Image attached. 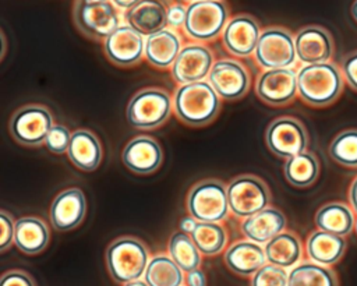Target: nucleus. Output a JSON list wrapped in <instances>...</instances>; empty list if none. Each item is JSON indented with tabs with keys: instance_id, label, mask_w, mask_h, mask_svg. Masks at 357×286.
I'll list each match as a JSON object with an SVG mask.
<instances>
[{
	"instance_id": "f257e3e1",
	"label": "nucleus",
	"mask_w": 357,
	"mask_h": 286,
	"mask_svg": "<svg viewBox=\"0 0 357 286\" xmlns=\"http://www.w3.org/2000/svg\"><path fill=\"white\" fill-rule=\"evenodd\" d=\"M344 88L342 70L333 61L307 64L297 70V91L303 102L325 107L339 99Z\"/></svg>"
},
{
	"instance_id": "f03ea898",
	"label": "nucleus",
	"mask_w": 357,
	"mask_h": 286,
	"mask_svg": "<svg viewBox=\"0 0 357 286\" xmlns=\"http://www.w3.org/2000/svg\"><path fill=\"white\" fill-rule=\"evenodd\" d=\"M173 110L184 124L204 127L218 116L220 98L208 81L180 85L174 91Z\"/></svg>"
},
{
	"instance_id": "7ed1b4c3",
	"label": "nucleus",
	"mask_w": 357,
	"mask_h": 286,
	"mask_svg": "<svg viewBox=\"0 0 357 286\" xmlns=\"http://www.w3.org/2000/svg\"><path fill=\"white\" fill-rule=\"evenodd\" d=\"M106 266L112 279L126 285L145 275L149 255L145 244L137 237H117L106 248Z\"/></svg>"
},
{
	"instance_id": "20e7f679",
	"label": "nucleus",
	"mask_w": 357,
	"mask_h": 286,
	"mask_svg": "<svg viewBox=\"0 0 357 286\" xmlns=\"http://www.w3.org/2000/svg\"><path fill=\"white\" fill-rule=\"evenodd\" d=\"M173 109V99L160 88H145L134 93L126 110L130 126L139 130L158 128L167 121Z\"/></svg>"
},
{
	"instance_id": "39448f33",
	"label": "nucleus",
	"mask_w": 357,
	"mask_h": 286,
	"mask_svg": "<svg viewBox=\"0 0 357 286\" xmlns=\"http://www.w3.org/2000/svg\"><path fill=\"white\" fill-rule=\"evenodd\" d=\"M187 211L198 222L219 223L230 211L227 187L215 179L195 183L187 195Z\"/></svg>"
},
{
	"instance_id": "423d86ee",
	"label": "nucleus",
	"mask_w": 357,
	"mask_h": 286,
	"mask_svg": "<svg viewBox=\"0 0 357 286\" xmlns=\"http://www.w3.org/2000/svg\"><path fill=\"white\" fill-rule=\"evenodd\" d=\"M73 18L77 29L95 40H105L121 25L116 6L103 0L75 1Z\"/></svg>"
},
{
	"instance_id": "0eeeda50",
	"label": "nucleus",
	"mask_w": 357,
	"mask_h": 286,
	"mask_svg": "<svg viewBox=\"0 0 357 286\" xmlns=\"http://www.w3.org/2000/svg\"><path fill=\"white\" fill-rule=\"evenodd\" d=\"M229 22L225 3L212 0L192 1L187 6L184 32L195 40L208 42L220 36Z\"/></svg>"
},
{
	"instance_id": "6e6552de",
	"label": "nucleus",
	"mask_w": 357,
	"mask_h": 286,
	"mask_svg": "<svg viewBox=\"0 0 357 286\" xmlns=\"http://www.w3.org/2000/svg\"><path fill=\"white\" fill-rule=\"evenodd\" d=\"M254 56L264 70L293 68L297 60L294 36L283 27H268L261 32Z\"/></svg>"
},
{
	"instance_id": "1a4fd4ad",
	"label": "nucleus",
	"mask_w": 357,
	"mask_h": 286,
	"mask_svg": "<svg viewBox=\"0 0 357 286\" xmlns=\"http://www.w3.org/2000/svg\"><path fill=\"white\" fill-rule=\"evenodd\" d=\"M227 200L230 212L245 219L269 206L271 193L261 179L244 174L227 184Z\"/></svg>"
},
{
	"instance_id": "9d476101",
	"label": "nucleus",
	"mask_w": 357,
	"mask_h": 286,
	"mask_svg": "<svg viewBox=\"0 0 357 286\" xmlns=\"http://www.w3.org/2000/svg\"><path fill=\"white\" fill-rule=\"evenodd\" d=\"M53 116L50 110L38 103L20 107L10 119L8 128L13 138L26 146H39L53 127Z\"/></svg>"
},
{
	"instance_id": "9b49d317",
	"label": "nucleus",
	"mask_w": 357,
	"mask_h": 286,
	"mask_svg": "<svg viewBox=\"0 0 357 286\" xmlns=\"http://www.w3.org/2000/svg\"><path fill=\"white\" fill-rule=\"evenodd\" d=\"M265 142L273 155L282 159H290L307 151L308 133L298 119L282 116L268 126Z\"/></svg>"
},
{
	"instance_id": "f8f14e48",
	"label": "nucleus",
	"mask_w": 357,
	"mask_h": 286,
	"mask_svg": "<svg viewBox=\"0 0 357 286\" xmlns=\"http://www.w3.org/2000/svg\"><path fill=\"white\" fill-rule=\"evenodd\" d=\"M208 82L219 98L225 100L240 99L250 89V75L247 68L238 60L230 57L215 60L208 75Z\"/></svg>"
},
{
	"instance_id": "ddd939ff",
	"label": "nucleus",
	"mask_w": 357,
	"mask_h": 286,
	"mask_svg": "<svg viewBox=\"0 0 357 286\" xmlns=\"http://www.w3.org/2000/svg\"><path fill=\"white\" fill-rule=\"evenodd\" d=\"M255 93L271 106L289 105L298 95L297 71L294 68L264 70L257 78Z\"/></svg>"
},
{
	"instance_id": "4468645a",
	"label": "nucleus",
	"mask_w": 357,
	"mask_h": 286,
	"mask_svg": "<svg viewBox=\"0 0 357 286\" xmlns=\"http://www.w3.org/2000/svg\"><path fill=\"white\" fill-rule=\"evenodd\" d=\"M215 60L212 50L202 43H188L181 47L172 66V77L180 85L205 81Z\"/></svg>"
},
{
	"instance_id": "2eb2a0df",
	"label": "nucleus",
	"mask_w": 357,
	"mask_h": 286,
	"mask_svg": "<svg viewBox=\"0 0 357 286\" xmlns=\"http://www.w3.org/2000/svg\"><path fill=\"white\" fill-rule=\"evenodd\" d=\"M103 50L113 64L130 67L145 56V38L130 25L123 24L103 40Z\"/></svg>"
},
{
	"instance_id": "dca6fc26",
	"label": "nucleus",
	"mask_w": 357,
	"mask_h": 286,
	"mask_svg": "<svg viewBox=\"0 0 357 286\" xmlns=\"http://www.w3.org/2000/svg\"><path fill=\"white\" fill-rule=\"evenodd\" d=\"M297 59L307 64L331 61L335 50L332 35L319 25L303 27L294 36Z\"/></svg>"
},
{
	"instance_id": "f3484780",
	"label": "nucleus",
	"mask_w": 357,
	"mask_h": 286,
	"mask_svg": "<svg viewBox=\"0 0 357 286\" xmlns=\"http://www.w3.org/2000/svg\"><path fill=\"white\" fill-rule=\"evenodd\" d=\"M259 36L258 22L251 15L237 14L229 20L222 33V43L230 54L247 57L255 52Z\"/></svg>"
},
{
	"instance_id": "a211bd4d",
	"label": "nucleus",
	"mask_w": 357,
	"mask_h": 286,
	"mask_svg": "<svg viewBox=\"0 0 357 286\" xmlns=\"http://www.w3.org/2000/svg\"><path fill=\"white\" fill-rule=\"evenodd\" d=\"M86 213V200L84 193L71 187L59 193L49 211L52 226L59 232H67L75 229Z\"/></svg>"
},
{
	"instance_id": "6ab92c4d",
	"label": "nucleus",
	"mask_w": 357,
	"mask_h": 286,
	"mask_svg": "<svg viewBox=\"0 0 357 286\" xmlns=\"http://www.w3.org/2000/svg\"><path fill=\"white\" fill-rule=\"evenodd\" d=\"M163 152L156 140L148 135L131 138L121 152L123 165L137 174H151L162 163Z\"/></svg>"
},
{
	"instance_id": "aec40b11",
	"label": "nucleus",
	"mask_w": 357,
	"mask_h": 286,
	"mask_svg": "<svg viewBox=\"0 0 357 286\" xmlns=\"http://www.w3.org/2000/svg\"><path fill=\"white\" fill-rule=\"evenodd\" d=\"M286 216L273 206H268L261 212L241 220L240 230L243 236L257 244H266L279 233L284 232Z\"/></svg>"
},
{
	"instance_id": "412c9836",
	"label": "nucleus",
	"mask_w": 357,
	"mask_h": 286,
	"mask_svg": "<svg viewBox=\"0 0 357 286\" xmlns=\"http://www.w3.org/2000/svg\"><path fill=\"white\" fill-rule=\"evenodd\" d=\"M223 259L226 266L240 276H252L268 264L264 247L250 240H240L231 244L225 251Z\"/></svg>"
},
{
	"instance_id": "4be33fe9",
	"label": "nucleus",
	"mask_w": 357,
	"mask_h": 286,
	"mask_svg": "<svg viewBox=\"0 0 357 286\" xmlns=\"http://www.w3.org/2000/svg\"><path fill=\"white\" fill-rule=\"evenodd\" d=\"M346 246L344 237L317 229L307 237L305 253L310 261L324 266H332L342 259Z\"/></svg>"
},
{
	"instance_id": "5701e85b",
	"label": "nucleus",
	"mask_w": 357,
	"mask_h": 286,
	"mask_svg": "<svg viewBox=\"0 0 357 286\" xmlns=\"http://www.w3.org/2000/svg\"><path fill=\"white\" fill-rule=\"evenodd\" d=\"M127 25L142 36H151L167 27V8L160 1H138L126 13Z\"/></svg>"
},
{
	"instance_id": "b1692460",
	"label": "nucleus",
	"mask_w": 357,
	"mask_h": 286,
	"mask_svg": "<svg viewBox=\"0 0 357 286\" xmlns=\"http://www.w3.org/2000/svg\"><path fill=\"white\" fill-rule=\"evenodd\" d=\"M71 163L84 172H93L102 160V145L98 137L88 130H77L71 134L67 149Z\"/></svg>"
},
{
	"instance_id": "393cba45",
	"label": "nucleus",
	"mask_w": 357,
	"mask_h": 286,
	"mask_svg": "<svg viewBox=\"0 0 357 286\" xmlns=\"http://www.w3.org/2000/svg\"><path fill=\"white\" fill-rule=\"evenodd\" d=\"M181 50L180 36L166 28L145 39V59L156 68L172 67Z\"/></svg>"
},
{
	"instance_id": "a878e982",
	"label": "nucleus",
	"mask_w": 357,
	"mask_h": 286,
	"mask_svg": "<svg viewBox=\"0 0 357 286\" xmlns=\"http://www.w3.org/2000/svg\"><path fill=\"white\" fill-rule=\"evenodd\" d=\"M264 250L268 264L283 269H291L303 259L301 240L293 232L279 233L264 246Z\"/></svg>"
},
{
	"instance_id": "bb28decb",
	"label": "nucleus",
	"mask_w": 357,
	"mask_h": 286,
	"mask_svg": "<svg viewBox=\"0 0 357 286\" xmlns=\"http://www.w3.org/2000/svg\"><path fill=\"white\" fill-rule=\"evenodd\" d=\"M315 226L319 230L347 237L354 230L356 216L350 205L344 202H328L324 204L315 213Z\"/></svg>"
},
{
	"instance_id": "cd10ccee",
	"label": "nucleus",
	"mask_w": 357,
	"mask_h": 286,
	"mask_svg": "<svg viewBox=\"0 0 357 286\" xmlns=\"http://www.w3.org/2000/svg\"><path fill=\"white\" fill-rule=\"evenodd\" d=\"M49 229L38 216H22L15 220L14 244L28 255L39 254L47 247Z\"/></svg>"
},
{
	"instance_id": "c85d7f7f",
	"label": "nucleus",
	"mask_w": 357,
	"mask_h": 286,
	"mask_svg": "<svg viewBox=\"0 0 357 286\" xmlns=\"http://www.w3.org/2000/svg\"><path fill=\"white\" fill-rule=\"evenodd\" d=\"M287 286H339V279L331 266L308 259L289 271Z\"/></svg>"
},
{
	"instance_id": "c756f323",
	"label": "nucleus",
	"mask_w": 357,
	"mask_h": 286,
	"mask_svg": "<svg viewBox=\"0 0 357 286\" xmlns=\"http://www.w3.org/2000/svg\"><path fill=\"white\" fill-rule=\"evenodd\" d=\"M286 180L298 188L312 186L319 176V162L312 152H303L286 159L283 166Z\"/></svg>"
},
{
	"instance_id": "7c9ffc66",
	"label": "nucleus",
	"mask_w": 357,
	"mask_h": 286,
	"mask_svg": "<svg viewBox=\"0 0 357 286\" xmlns=\"http://www.w3.org/2000/svg\"><path fill=\"white\" fill-rule=\"evenodd\" d=\"M185 276L180 266L165 254L149 259L144 280L148 286H183Z\"/></svg>"
},
{
	"instance_id": "2f4dec72",
	"label": "nucleus",
	"mask_w": 357,
	"mask_h": 286,
	"mask_svg": "<svg viewBox=\"0 0 357 286\" xmlns=\"http://www.w3.org/2000/svg\"><path fill=\"white\" fill-rule=\"evenodd\" d=\"M169 257L180 266L185 273L198 269L201 266V253L194 244L190 234L184 232H174L167 244Z\"/></svg>"
},
{
	"instance_id": "473e14b6",
	"label": "nucleus",
	"mask_w": 357,
	"mask_h": 286,
	"mask_svg": "<svg viewBox=\"0 0 357 286\" xmlns=\"http://www.w3.org/2000/svg\"><path fill=\"white\" fill-rule=\"evenodd\" d=\"M190 236L202 255L219 254L227 241L226 230L220 223L198 222Z\"/></svg>"
},
{
	"instance_id": "72a5a7b5",
	"label": "nucleus",
	"mask_w": 357,
	"mask_h": 286,
	"mask_svg": "<svg viewBox=\"0 0 357 286\" xmlns=\"http://www.w3.org/2000/svg\"><path fill=\"white\" fill-rule=\"evenodd\" d=\"M328 152L340 166L357 169V128L340 131L332 140Z\"/></svg>"
},
{
	"instance_id": "f704fd0d",
	"label": "nucleus",
	"mask_w": 357,
	"mask_h": 286,
	"mask_svg": "<svg viewBox=\"0 0 357 286\" xmlns=\"http://www.w3.org/2000/svg\"><path fill=\"white\" fill-rule=\"evenodd\" d=\"M287 269L272 264H265L251 276V286H287Z\"/></svg>"
},
{
	"instance_id": "c9c22d12",
	"label": "nucleus",
	"mask_w": 357,
	"mask_h": 286,
	"mask_svg": "<svg viewBox=\"0 0 357 286\" xmlns=\"http://www.w3.org/2000/svg\"><path fill=\"white\" fill-rule=\"evenodd\" d=\"M71 134L73 133H70L67 127L61 124H54L45 140V145L53 153H64L68 149Z\"/></svg>"
},
{
	"instance_id": "e433bc0d",
	"label": "nucleus",
	"mask_w": 357,
	"mask_h": 286,
	"mask_svg": "<svg viewBox=\"0 0 357 286\" xmlns=\"http://www.w3.org/2000/svg\"><path fill=\"white\" fill-rule=\"evenodd\" d=\"M342 74L344 77V82L357 92V49L347 53L340 64Z\"/></svg>"
},
{
	"instance_id": "4c0bfd02",
	"label": "nucleus",
	"mask_w": 357,
	"mask_h": 286,
	"mask_svg": "<svg viewBox=\"0 0 357 286\" xmlns=\"http://www.w3.org/2000/svg\"><path fill=\"white\" fill-rule=\"evenodd\" d=\"M0 226H1V237H0V248L6 251L11 243H14V232H15V222L13 220L11 215L6 211H0Z\"/></svg>"
},
{
	"instance_id": "58836bf2",
	"label": "nucleus",
	"mask_w": 357,
	"mask_h": 286,
	"mask_svg": "<svg viewBox=\"0 0 357 286\" xmlns=\"http://www.w3.org/2000/svg\"><path fill=\"white\" fill-rule=\"evenodd\" d=\"M0 286H35L33 279L24 271L14 269V271H7L1 276Z\"/></svg>"
},
{
	"instance_id": "ea45409f",
	"label": "nucleus",
	"mask_w": 357,
	"mask_h": 286,
	"mask_svg": "<svg viewBox=\"0 0 357 286\" xmlns=\"http://www.w3.org/2000/svg\"><path fill=\"white\" fill-rule=\"evenodd\" d=\"M187 7L181 3H173L167 7V27L170 29L181 28L185 24Z\"/></svg>"
},
{
	"instance_id": "a19ab883",
	"label": "nucleus",
	"mask_w": 357,
	"mask_h": 286,
	"mask_svg": "<svg viewBox=\"0 0 357 286\" xmlns=\"http://www.w3.org/2000/svg\"><path fill=\"white\" fill-rule=\"evenodd\" d=\"M185 285L187 286H206V276L202 269H194L185 273Z\"/></svg>"
},
{
	"instance_id": "79ce46f5",
	"label": "nucleus",
	"mask_w": 357,
	"mask_h": 286,
	"mask_svg": "<svg viewBox=\"0 0 357 286\" xmlns=\"http://www.w3.org/2000/svg\"><path fill=\"white\" fill-rule=\"evenodd\" d=\"M349 204L354 213L357 215V176L353 179L350 187H349Z\"/></svg>"
},
{
	"instance_id": "37998d69",
	"label": "nucleus",
	"mask_w": 357,
	"mask_h": 286,
	"mask_svg": "<svg viewBox=\"0 0 357 286\" xmlns=\"http://www.w3.org/2000/svg\"><path fill=\"white\" fill-rule=\"evenodd\" d=\"M198 220H195L192 216H184L181 220H180V232H184V233H192V230L195 229Z\"/></svg>"
},
{
	"instance_id": "c03bdc74",
	"label": "nucleus",
	"mask_w": 357,
	"mask_h": 286,
	"mask_svg": "<svg viewBox=\"0 0 357 286\" xmlns=\"http://www.w3.org/2000/svg\"><path fill=\"white\" fill-rule=\"evenodd\" d=\"M137 3L138 1H113V4L116 7H119V8H128V10H131Z\"/></svg>"
},
{
	"instance_id": "a18cd8bd",
	"label": "nucleus",
	"mask_w": 357,
	"mask_h": 286,
	"mask_svg": "<svg viewBox=\"0 0 357 286\" xmlns=\"http://www.w3.org/2000/svg\"><path fill=\"white\" fill-rule=\"evenodd\" d=\"M123 286H148V285H146V282H145V280H141V279H138V280H132V282H128V283H126V285H123Z\"/></svg>"
},
{
	"instance_id": "49530a36",
	"label": "nucleus",
	"mask_w": 357,
	"mask_h": 286,
	"mask_svg": "<svg viewBox=\"0 0 357 286\" xmlns=\"http://www.w3.org/2000/svg\"><path fill=\"white\" fill-rule=\"evenodd\" d=\"M351 17L354 18V21L357 22V0L356 1H353V4H351Z\"/></svg>"
},
{
	"instance_id": "de8ad7c7",
	"label": "nucleus",
	"mask_w": 357,
	"mask_h": 286,
	"mask_svg": "<svg viewBox=\"0 0 357 286\" xmlns=\"http://www.w3.org/2000/svg\"><path fill=\"white\" fill-rule=\"evenodd\" d=\"M354 232H356V234H357V216H356V223H354Z\"/></svg>"
},
{
	"instance_id": "09e8293b",
	"label": "nucleus",
	"mask_w": 357,
	"mask_h": 286,
	"mask_svg": "<svg viewBox=\"0 0 357 286\" xmlns=\"http://www.w3.org/2000/svg\"><path fill=\"white\" fill-rule=\"evenodd\" d=\"M183 286H187V285H183Z\"/></svg>"
}]
</instances>
